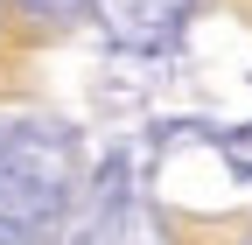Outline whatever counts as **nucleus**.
Masks as SVG:
<instances>
[{
  "mask_svg": "<svg viewBox=\"0 0 252 245\" xmlns=\"http://www.w3.org/2000/svg\"><path fill=\"white\" fill-rule=\"evenodd\" d=\"M28 7H35V14H70L77 0H28Z\"/></svg>",
  "mask_w": 252,
  "mask_h": 245,
  "instance_id": "nucleus-1",
  "label": "nucleus"
}]
</instances>
